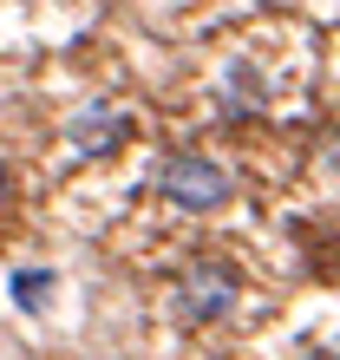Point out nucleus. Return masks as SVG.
Listing matches in <instances>:
<instances>
[{"instance_id": "obj_1", "label": "nucleus", "mask_w": 340, "mask_h": 360, "mask_svg": "<svg viewBox=\"0 0 340 360\" xmlns=\"http://www.w3.org/2000/svg\"><path fill=\"white\" fill-rule=\"evenodd\" d=\"M157 190L177 210L203 217V210H223L236 184H229V171H223V164H209L203 151H170V158H157Z\"/></svg>"}, {"instance_id": "obj_2", "label": "nucleus", "mask_w": 340, "mask_h": 360, "mask_svg": "<svg viewBox=\"0 0 340 360\" xmlns=\"http://www.w3.org/2000/svg\"><path fill=\"white\" fill-rule=\"evenodd\" d=\"M236 269L229 262H197V269H183V282H177V321L183 328H209V321H223L229 308H236Z\"/></svg>"}, {"instance_id": "obj_3", "label": "nucleus", "mask_w": 340, "mask_h": 360, "mask_svg": "<svg viewBox=\"0 0 340 360\" xmlns=\"http://www.w3.org/2000/svg\"><path fill=\"white\" fill-rule=\"evenodd\" d=\"M124 138H131V118H124L118 105H85V112H72V124H66V144L79 158H112Z\"/></svg>"}, {"instance_id": "obj_4", "label": "nucleus", "mask_w": 340, "mask_h": 360, "mask_svg": "<svg viewBox=\"0 0 340 360\" xmlns=\"http://www.w3.org/2000/svg\"><path fill=\"white\" fill-rule=\"evenodd\" d=\"M262 105V72L249 66V59H236V66L223 72V112H255Z\"/></svg>"}, {"instance_id": "obj_5", "label": "nucleus", "mask_w": 340, "mask_h": 360, "mask_svg": "<svg viewBox=\"0 0 340 360\" xmlns=\"http://www.w3.org/2000/svg\"><path fill=\"white\" fill-rule=\"evenodd\" d=\"M46 302H53V269H13V308L39 314Z\"/></svg>"}, {"instance_id": "obj_6", "label": "nucleus", "mask_w": 340, "mask_h": 360, "mask_svg": "<svg viewBox=\"0 0 340 360\" xmlns=\"http://www.w3.org/2000/svg\"><path fill=\"white\" fill-rule=\"evenodd\" d=\"M13 203V184H7V164H0V210Z\"/></svg>"}]
</instances>
